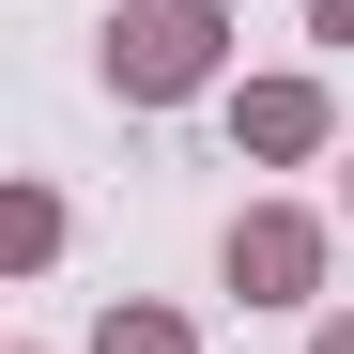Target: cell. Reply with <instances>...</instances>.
<instances>
[{"mask_svg":"<svg viewBox=\"0 0 354 354\" xmlns=\"http://www.w3.org/2000/svg\"><path fill=\"white\" fill-rule=\"evenodd\" d=\"M201 62H216V16H201V0H154V16L124 31V93H201Z\"/></svg>","mask_w":354,"mask_h":354,"instance_id":"1","label":"cell"},{"mask_svg":"<svg viewBox=\"0 0 354 354\" xmlns=\"http://www.w3.org/2000/svg\"><path fill=\"white\" fill-rule=\"evenodd\" d=\"M308 216H247V231H231V277H247V292H308Z\"/></svg>","mask_w":354,"mask_h":354,"instance_id":"2","label":"cell"},{"mask_svg":"<svg viewBox=\"0 0 354 354\" xmlns=\"http://www.w3.org/2000/svg\"><path fill=\"white\" fill-rule=\"evenodd\" d=\"M247 139H262V154H308V139H324V93H292V77L247 93Z\"/></svg>","mask_w":354,"mask_h":354,"instance_id":"3","label":"cell"},{"mask_svg":"<svg viewBox=\"0 0 354 354\" xmlns=\"http://www.w3.org/2000/svg\"><path fill=\"white\" fill-rule=\"evenodd\" d=\"M108 354H185V324H154V308H139V324H108Z\"/></svg>","mask_w":354,"mask_h":354,"instance_id":"4","label":"cell"},{"mask_svg":"<svg viewBox=\"0 0 354 354\" xmlns=\"http://www.w3.org/2000/svg\"><path fill=\"white\" fill-rule=\"evenodd\" d=\"M308 16H324V46H354V0H308Z\"/></svg>","mask_w":354,"mask_h":354,"instance_id":"5","label":"cell"},{"mask_svg":"<svg viewBox=\"0 0 354 354\" xmlns=\"http://www.w3.org/2000/svg\"><path fill=\"white\" fill-rule=\"evenodd\" d=\"M308 354H354V324H324V339H308Z\"/></svg>","mask_w":354,"mask_h":354,"instance_id":"6","label":"cell"}]
</instances>
